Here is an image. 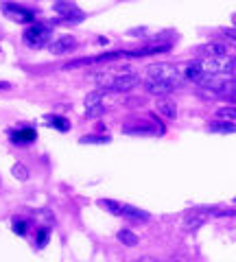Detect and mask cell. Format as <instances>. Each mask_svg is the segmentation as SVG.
<instances>
[{"label":"cell","mask_w":236,"mask_h":262,"mask_svg":"<svg viewBox=\"0 0 236 262\" xmlns=\"http://www.w3.org/2000/svg\"><path fill=\"white\" fill-rule=\"evenodd\" d=\"M201 53H203V57H208V55H223L227 51H225L223 44H208V46L201 48Z\"/></svg>","instance_id":"cell-18"},{"label":"cell","mask_w":236,"mask_h":262,"mask_svg":"<svg viewBox=\"0 0 236 262\" xmlns=\"http://www.w3.org/2000/svg\"><path fill=\"white\" fill-rule=\"evenodd\" d=\"M230 101H232V103L236 105V94H234V96H230Z\"/></svg>","instance_id":"cell-28"},{"label":"cell","mask_w":236,"mask_h":262,"mask_svg":"<svg viewBox=\"0 0 236 262\" xmlns=\"http://www.w3.org/2000/svg\"><path fill=\"white\" fill-rule=\"evenodd\" d=\"M223 35L230 39L232 44H236V29H223Z\"/></svg>","instance_id":"cell-26"},{"label":"cell","mask_w":236,"mask_h":262,"mask_svg":"<svg viewBox=\"0 0 236 262\" xmlns=\"http://www.w3.org/2000/svg\"><path fill=\"white\" fill-rule=\"evenodd\" d=\"M206 219H208V212L203 208L192 210V212H188V214L184 216V229L192 232V229H197V227H201L203 223H206Z\"/></svg>","instance_id":"cell-7"},{"label":"cell","mask_w":236,"mask_h":262,"mask_svg":"<svg viewBox=\"0 0 236 262\" xmlns=\"http://www.w3.org/2000/svg\"><path fill=\"white\" fill-rule=\"evenodd\" d=\"M123 216H127L129 221H136V223H144L149 221V212H144L140 208H134V206H123Z\"/></svg>","instance_id":"cell-10"},{"label":"cell","mask_w":236,"mask_h":262,"mask_svg":"<svg viewBox=\"0 0 236 262\" xmlns=\"http://www.w3.org/2000/svg\"><path fill=\"white\" fill-rule=\"evenodd\" d=\"M101 114H103V105H99V107H92V110H88L85 116H88V118H96V116H101Z\"/></svg>","instance_id":"cell-25"},{"label":"cell","mask_w":236,"mask_h":262,"mask_svg":"<svg viewBox=\"0 0 236 262\" xmlns=\"http://www.w3.org/2000/svg\"><path fill=\"white\" fill-rule=\"evenodd\" d=\"M101 98H103V94H101V92H90V94L85 96V107H88V110L99 107V105H101Z\"/></svg>","instance_id":"cell-19"},{"label":"cell","mask_w":236,"mask_h":262,"mask_svg":"<svg viewBox=\"0 0 236 262\" xmlns=\"http://www.w3.org/2000/svg\"><path fill=\"white\" fill-rule=\"evenodd\" d=\"M99 206L105 208L108 212H112V214L123 216V203H118V201H114V199H101V201H99Z\"/></svg>","instance_id":"cell-14"},{"label":"cell","mask_w":236,"mask_h":262,"mask_svg":"<svg viewBox=\"0 0 236 262\" xmlns=\"http://www.w3.org/2000/svg\"><path fill=\"white\" fill-rule=\"evenodd\" d=\"M35 138H37V134H35V129H31V127L11 131V140L13 142H33Z\"/></svg>","instance_id":"cell-11"},{"label":"cell","mask_w":236,"mask_h":262,"mask_svg":"<svg viewBox=\"0 0 236 262\" xmlns=\"http://www.w3.org/2000/svg\"><path fill=\"white\" fill-rule=\"evenodd\" d=\"M136 262H158L156 258H138Z\"/></svg>","instance_id":"cell-27"},{"label":"cell","mask_w":236,"mask_h":262,"mask_svg":"<svg viewBox=\"0 0 236 262\" xmlns=\"http://www.w3.org/2000/svg\"><path fill=\"white\" fill-rule=\"evenodd\" d=\"M79 142L81 144H108L110 136H83Z\"/></svg>","instance_id":"cell-17"},{"label":"cell","mask_w":236,"mask_h":262,"mask_svg":"<svg viewBox=\"0 0 236 262\" xmlns=\"http://www.w3.org/2000/svg\"><path fill=\"white\" fill-rule=\"evenodd\" d=\"M118 243L127 245V247H136V245H138V236L132 232V229H120V232H118Z\"/></svg>","instance_id":"cell-16"},{"label":"cell","mask_w":236,"mask_h":262,"mask_svg":"<svg viewBox=\"0 0 236 262\" xmlns=\"http://www.w3.org/2000/svg\"><path fill=\"white\" fill-rule=\"evenodd\" d=\"M75 46H77L75 37H72V35H63V37L57 39V42L51 44V53L53 55H66L70 51H75Z\"/></svg>","instance_id":"cell-8"},{"label":"cell","mask_w":236,"mask_h":262,"mask_svg":"<svg viewBox=\"0 0 236 262\" xmlns=\"http://www.w3.org/2000/svg\"><path fill=\"white\" fill-rule=\"evenodd\" d=\"M11 227H13V232L18 234V236H24V234H27V221H22V219H13Z\"/></svg>","instance_id":"cell-22"},{"label":"cell","mask_w":236,"mask_h":262,"mask_svg":"<svg viewBox=\"0 0 236 262\" xmlns=\"http://www.w3.org/2000/svg\"><path fill=\"white\" fill-rule=\"evenodd\" d=\"M158 112L160 114H164L166 118H177V107H175V103L173 101H168V98H160L158 101Z\"/></svg>","instance_id":"cell-12"},{"label":"cell","mask_w":236,"mask_h":262,"mask_svg":"<svg viewBox=\"0 0 236 262\" xmlns=\"http://www.w3.org/2000/svg\"><path fill=\"white\" fill-rule=\"evenodd\" d=\"M146 79L149 81H175V83H182L180 81V68L173 66V63H166V61L149 66V68H146Z\"/></svg>","instance_id":"cell-2"},{"label":"cell","mask_w":236,"mask_h":262,"mask_svg":"<svg viewBox=\"0 0 236 262\" xmlns=\"http://www.w3.org/2000/svg\"><path fill=\"white\" fill-rule=\"evenodd\" d=\"M210 131H214V134H234L236 122H232V120H217V122L210 125Z\"/></svg>","instance_id":"cell-13"},{"label":"cell","mask_w":236,"mask_h":262,"mask_svg":"<svg viewBox=\"0 0 236 262\" xmlns=\"http://www.w3.org/2000/svg\"><path fill=\"white\" fill-rule=\"evenodd\" d=\"M3 88H7V83H0V90H3Z\"/></svg>","instance_id":"cell-29"},{"label":"cell","mask_w":236,"mask_h":262,"mask_svg":"<svg viewBox=\"0 0 236 262\" xmlns=\"http://www.w3.org/2000/svg\"><path fill=\"white\" fill-rule=\"evenodd\" d=\"M46 122L51 127H55L57 131H61V134H66V131H70V122L66 118H61V116H48Z\"/></svg>","instance_id":"cell-15"},{"label":"cell","mask_w":236,"mask_h":262,"mask_svg":"<svg viewBox=\"0 0 236 262\" xmlns=\"http://www.w3.org/2000/svg\"><path fill=\"white\" fill-rule=\"evenodd\" d=\"M55 13L59 15V18H63V20H68V22H81L85 18V13L83 11H79L75 5H68V3H57L55 5Z\"/></svg>","instance_id":"cell-6"},{"label":"cell","mask_w":236,"mask_h":262,"mask_svg":"<svg viewBox=\"0 0 236 262\" xmlns=\"http://www.w3.org/2000/svg\"><path fill=\"white\" fill-rule=\"evenodd\" d=\"M201 66L208 75H230L236 70V57L230 53L223 55H208L201 59Z\"/></svg>","instance_id":"cell-1"},{"label":"cell","mask_w":236,"mask_h":262,"mask_svg":"<svg viewBox=\"0 0 236 262\" xmlns=\"http://www.w3.org/2000/svg\"><path fill=\"white\" fill-rule=\"evenodd\" d=\"M48 39H51V27H44V24H33L24 31V42L33 48L46 46Z\"/></svg>","instance_id":"cell-3"},{"label":"cell","mask_w":236,"mask_h":262,"mask_svg":"<svg viewBox=\"0 0 236 262\" xmlns=\"http://www.w3.org/2000/svg\"><path fill=\"white\" fill-rule=\"evenodd\" d=\"M180 85L182 83H175V81H149V79H144V90L149 94H156V96H164V94L175 92Z\"/></svg>","instance_id":"cell-5"},{"label":"cell","mask_w":236,"mask_h":262,"mask_svg":"<svg viewBox=\"0 0 236 262\" xmlns=\"http://www.w3.org/2000/svg\"><path fill=\"white\" fill-rule=\"evenodd\" d=\"M48 234H51V227H42V229H37V238H35V245L39 249L46 247L48 245Z\"/></svg>","instance_id":"cell-20"},{"label":"cell","mask_w":236,"mask_h":262,"mask_svg":"<svg viewBox=\"0 0 236 262\" xmlns=\"http://www.w3.org/2000/svg\"><path fill=\"white\" fill-rule=\"evenodd\" d=\"M217 114H219V118L232 120V122H234V120H236V105H234V107H232V105H227V107H221Z\"/></svg>","instance_id":"cell-21"},{"label":"cell","mask_w":236,"mask_h":262,"mask_svg":"<svg viewBox=\"0 0 236 262\" xmlns=\"http://www.w3.org/2000/svg\"><path fill=\"white\" fill-rule=\"evenodd\" d=\"M37 219L42 221V223H44L46 227H51V225H53V212H51V210H42V212H37Z\"/></svg>","instance_id":"cell-23"},{"label":"cell","mask_w":236,"mask_h":262,"mask_svg":"<svg viewBox=\"0 0 236 262\" xmlns=\"http://www.w3.org/2000/svg\"><path fill=\"white\" fill-rule=\"evenodd\" d=\"M184 77L188 79V81H192V83H201V79L206 77V70H203V66H201V61H190L188 66H186V70H184Z\"/></svg>","instance_id":"cell-9"},{"label":"cell","mask_w":236,"mask_h":262,"mask_svg":"<svg viewBox=\"0 0 236 262\" xmlns=\"http://www.w3.org/2000/svg\"><path fill=\"white\" fill-rule=\"evenodd\" d=\"M13 177L15 179H27L29 177V170L24 168L22 164H15V166H13Z\"/></svg>","instance_id":"cell-24"},{"label":"cell","mask_w":236,"mask_h":262,"mask_svg":"<svg viewBox=\"0 0 236 262\" xmlns=\"http://www.w3.org/2000/svg\"><path fill=\"white\" fill-rule=\"evenodd\" d=\"M3 13L7 15V18H11L13 22H18V24L33 22V11L27 9V7L15 5V3H3Z\"/></svg>","instance_id":"cell-4"}]
</instances>
